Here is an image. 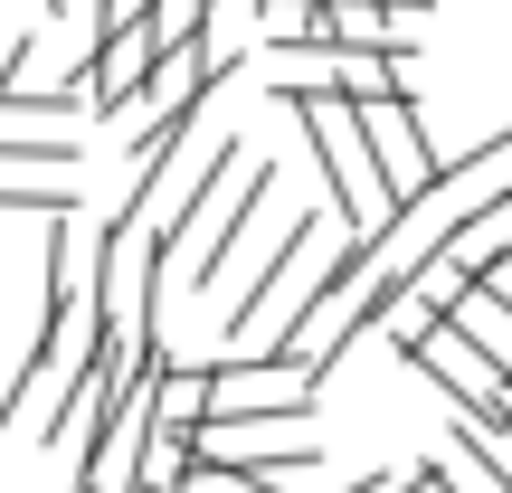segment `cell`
Returning <instances> with one entry per match:
<instances>
[{"mask_svg":"<svg viewBox=\"0 0 512 493\" xmlns=\"http://www.w3.org/2000/svg\"><path fill=\"white\" fill-rule=\"evenodd\" d=\"M266 95L294 114V124H304L313 162H323V190H332V209H342V238H380L399 209H389V190H380V162H370V133H361V105H342L323 76H275Z\"/></svg>","mask_w":512,"mask_h":493,"instance_id":"1","label":"cell"},{"mask_svg":"<svg viewBox=\"0 0 512 493\" xmlns=\"http://www.w3.org/2000/svg\"><path fill=\"white\" fill-rule=\"evenodd\" d=\"M313 389L323 380H304L294 361H209V427H266V418L304 427Z\"/></svg>","mask_w":512,"mask_h":493,"instance_id":"2","label":"cell"},{"mask_svg":"<svg viewBox=\"0 0 512 493\" xmlns=\"http://www.w3.org/2000/svg\"><path fill=\"white\" fill-rule=\"evenodd\" d=\"M361 133H370V162H380V190H389V209H418L427 190L446 181V152L427 143L418 105H361Z\"/></svg>","mask_w":512,"mask_h":493,"instance_id":"3","label":"cell"},{"mask_svg":"<svg viewBox=\"0 0 512 493\" xmlns=\"http://www.w3.org/2000/svg\"><path fill=\"white\" fill-rule=\"evenodd\" d=\"M313 247H323V209H304V219H294L285 238L266 247V266H256V285L238 294V313H228V342H238V351L256 342V332H266V304H275V294L294 285V275H304V256H313Z\"/></svg>","mask_w":512,"mask_h":493,"instance_id":"4","label":"cell"},{"mask_svg":"<svg viewBox=\"0 0 512 493\" xmlns=\"http://www.w3.org/2000/svg\"><path fill=\"white\" fill-rule=\"evenodd\" d=\"M266 190H275V162H266V171L247 162V171H238V190L219 200V219H209V247L190 256V285H219V275H228V256H238V238L256 228V209H266Z\"/></svg>","mask_w":512,"mask_h":493,"instance_id":"5","label":"cell"},{"mask_svg":"<svg viewBox=\"0 0 512 493\" xmlns=\"http://www.w3.org/2000/svg\"><path fill=\"white\" fill-rule=\"evenodd\" d=\"M152 418H162V437L200 446V437H209V361H181V370H162V399H152Z\"/></svg>","mask_w":512,"mask_h":493,"instance_id":"6","label":"cell"},{"mask_svg":"<svg viewBox=\"0 0 512 493\" xmlns=\"http://www.w3.org/2000/svg\"><path fill=\"white\" fill-rule=\"evenodd\" d=\"M427 475H437L446 493H512V475H503V465H494V456H484V446H475V437H465V427H456V446H446V456H437V465H427Z\"/></svg>","mask_w":512,"mask_h":493,"instance_id":"7","label":"cell"},{"mask_svg":"<svg viewBox=\"0 0 512 493\" xmlns=\"http://www.w3.org/2000/svg\"><path fill=\"white\" fill-rule=\"evenodd\" d=\"M38 10H48V19H86V0H38Z\"/></svg>","mask_w":512,"mask_h":493,"instance_id":"8","label":"cell"},{"mask_svg":"<svg viewBox=\"0 0 512 493\" xmlns=\"http://www.w3.org/2000/svg\"><path fill=\"white\" fill-rule=\"evenodd\" d=\"M494 285H503V294H512V266H503V275H494Z\"/></svg>","mask_w":512,"mask_h":493,"instance_id":"9","label":"cell"}]
</instances>
